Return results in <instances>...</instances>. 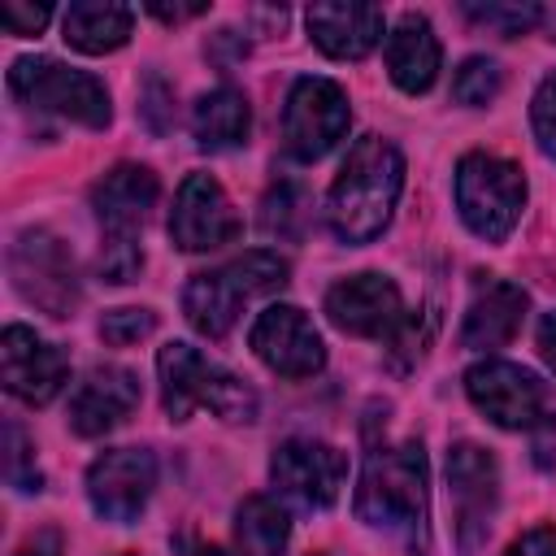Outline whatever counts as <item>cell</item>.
Here are the masks:
<instances>
[{
	"mask_svg": "<svg viewBox=\"0 0 556 556\" xmlns=\"http://www.w3.org/2000/svg\"><path fill=\"white\" fill-rule=\"evenodd\" d=\"M356 517L374 530H387L404 547H430V500H426V452L421 443L374 447L356 482Z\"/></svg>",
	"mask_w": 556,
	"mask_h": 556,
	"instance_id": "obj_1",
	"label": "cell"
},
{
	"mask_svg": "<svg viewBox=\"0 0 556 556\" xmlns=\"http://www.w3.org/2000/svg\"><path fill=\"white\" fill-rule=\"evenodd\" d=\"M400 191H404V156L387 139L365 135L348 148V161L326 195V222L343 243H369L391 222Z\"/></svg>",
	"mask_w": 556,
	"mask_h": 556,
	"instance_id": "obj_2",
	"label": "cell"
},
{
	"mask_svg": "<svg viewBox=\"0 0 556 556\" xmlns=\"http://www.w3.org/2000/svg\"><path fill=\"white\" fill-rule=\"evenodd\" d=\"M287 274H291V265H287L278 252H265V248L243 252V256H235V261L222 265V269L195 274V278L182 287V313H187V321H191L200 334L222 339V334L235 326L239 308H243L248 300H256V295H269V291H278V287H287Z\"/></svg>",
	"mask_w": 556,
	"mask_h": 556,
	"instance_id": "obj_3",
	"label": "cell"
},
{
	"mask_svg": "<svg viewBox=\"0 0 556 556\" xmlns=\"http://www.w3.org/2000/svg\"><path fill=\"white\" fill-rule=\"evenodd\" d=\"M456 208L465 217V226L486 239L500 243L508 239V230L517 226L521 208H526V178L513 161L495 156V152H469L456 165Z\"/></svg>",
	"mask_w": 556,
	"mask_h": 556,
	"instance_id": "obj_4",
	"label": "cell"
},
{
	"mask_svg": "<svg viewBox=\"0 0 556 556\" xmlns=\"http://www.w3.org/2000/svg\"><path fill=\"white\" fill-rule=\"evenodd\" d=\"M9 91L43 113H56V117H70L78 126H109L113 109H109V91L100 78L83 74V70H70L52 56H22L13 61L9 70Z\"/></svg>",
	"mask_w": 556,
	"mask_h": 556,
	"instance_id": "obj_5",
	"label": "cell"
},
{
	"mask_svg": "<svg viewBox=\"0 0 556 556\" xmlns=\"http://www.w3.org/2000/svg\"><path fill=\"white\" fill-rule=\"evenodd\" d=\"M465 391H469L473 408L504 430H539V426L556 421L552 387L513 361H478L465 374Z\"/></svg>",
	"mask_w": 556,
	"mask_h": 556,
	"instance_id": "obj_6",
	"label": "cell"
},
{
	"mask_svg": "<svg viewBox=\"0 0 556 556\" xmlns=\"http://www.w3.org/2000/svg\"><path fill=\"white\" fill-rule=\"evenodd\" d=\"M352 126V109L339 83L330 78H295L282 109V139L295 161H321Z\"/></svg>",
	"mask_w": 556,
	"mask_h": 556,
	"instance_id": "obj_7",
	"label": "cell"
},
{
	"mask_svg": "<svg viewBox=\"0 0 556 556\" xmlns=\"http://www.w3.org/2000/svg\"><path fill=\"white\" fill-rule=\"evenodd\" d=\"M9 269L17 291L39 304L52 317H70V308L78 304V278H74V256L70 248L48 235V230H26L17 235V243L9 248Z\"/></svg>",
	"mask_w": 556,
	"mask_h": 556,
	"instance_id": "obj_8",
	"label": "cell"
},
{
	"mask_svg": "<svg viewBox=\"0 0 556 556\" xmlns=\"http://www.w3.org/2000/svg\"><path fill=\"white\" fill-rule=\"evenodd\" d=\"M274 491L295 508H330L348 478V456L321 439H287L269 460Z\"/></svg>",
	"mask_w": 556,
	"mask_h": 556,
	"instance_id": "obj_9",
	"label": "cell"
},
{
	"mask_svg": "<svg viewBox=\"0 0 556 556\" xmlns=\"http://www.w3.org/2000/svg\"><path fill=\"white\" fill-rule=\"evenodd\" d=\"M447 500H452L460 552L473 556L478 543L486 539L495 504H500V473H495V456L486 447L465 439L447 452Z\"/></svg>",
	"mask_w": 556,
	"mask_h": 556,
	"instance_id": "obj_10",
	"label": "cell"
},
{
	"mask_svg": "<svg viewBox=\"0 0 556 556\" xmlns=\"http://www.w3.org/2000/svg\"><path fill=\"white\" fill-rule=\"evenodd\" d=\"M156 486V456L148 447H113L87 469V500L104 521L130 526Z\"/></svg>",
	"mask_w": 556,
	"mask_h": 556,
	"instance_id": "obj_11",
	"label": "cell"
},
{
	"mask_svg": "<svg viewBox=\"0 0 556 556\" xmlns=\"http://www.w3.org/2000/svg\"><path fill=\"white\" fill-rule=\"evenodd\" d=\"M252 352L282 378H313L326 365V343L317 326L295 304H269L248 334Z\"/></svg>",
	"mask_w": 556,
	"mask_h": 556,
	"instance_id": "obj_12",
	"label": "cell"
},
{
	"mask_svg": "<svg viewBox=\"0 0 556 556\" xmlns=\"http://www.w3.org/2000/svg\"><path fill=\"white\" fill-rule=\"evenodd\" d=\"M235 235H239V217L222 182L208 174H187L169 208V239L182 252H213L222 243H235Z\"/></svg>",
	"mask_w": 556,
	"mask_h": 556,
	"instance_id": "obj_13",
	"label": "cell"
},
{
	"mask_svg": "<svg viewBox=\"0 0 556 556\" xmlns=\"http://www.w3.org/2000/svg\"><path fill=\"white\" fill-rule=\"evenodd\" d=\"M0 374L4 387L26 400V404H48L65 378H70V361L61 356V348L43 343L35 330L26 326H4L0 334Z\"/></svg>",
	"mask_w": 556,
	"mask_h": 556,
	"instance_id": "obj_14",
	"label": "cell"
},
{
	"mask_svg": "<svg viewBox=\"0 0 556 556\" xmlns=\"http://www.w3.org/2000/svg\"><path fill=\"white\" fill-rule=\"evenodd\" d=\"M326 317L343 334H361V339L391 334L404 321L400 287L382 274H352L326 291Z\"/></svg>",
	"mask_w": 556,
	"mask_h": 556,
	"instance_id": "obj_15",
	"label": "cell"
},
{
	"mask_svg": "<svg viewBox=\"0 0 556 556\" xmlns=\"http://www.w3.org/2000/svg\"><path fill=\"white\" fill-rule=\"evenodd\" d=\"M139 378L122 365H100L91 369L74 400H70V430L83 439H100L109 430H117L135 408H139Z\"/></svg>",
	"mask_w": 556,
	"mask_h": 556,
	"instance_id": "obj_16",
	"label": "cell"
},
{
	"mask_svg": "<svg viewBox=\"0 0 556 556\" xmlns=\"http://www.w3.org/2000/svg\"><path fill=\"white\" fill-rule=\"evenodd\" d=\"M304 26L313 43L334 61H361L378 48L387 22L374 4H313L304 13Z\"/></svg>",
	"mask_w": 556,
	"mask_h": 556,
	"instance_id": "obj_17",
	"label": "cell"
},
{
	"mask_svg": "<svg viewBox=\"0 0 556 556\" xmlns=\"http://www.w3.org/2000/svg\"><path fill=\"white\" fill-rule=\"evenodd\" d=\"M156 174L148 165H113L91 187V208L104 226V235H135L148 222V208L156 204Z\"/></svg>",
	"mask_w": 556,
	"mask_h": 556,
	"instance_id": "obj_18",
	"label": "cell"
},
{
	"mask_svg": "<svg viewBox=\"0 0 556 556\" xmlns=\"http://www.w3.org/2000/svg\"><path fill=\"white\" fill-rule=\"evenodd\" d=\"M526 291L504 282V278H491L473 291L469 308H465V326H460V343L473 348V352H495L504 348L517 330H521V317H526Z\"/></svg>",
	"mask_w": 556,
	"mask_h": 556,
	"instance_id": "obj_19",
	"label": "cell"
},
{
	"mask_svg": "<svg viewBox=\"0 0 556 556\" xmlns=\"http://www.w3.org/2000/svg\"><path fill=\"white\" fill-rule=\"evenodd\" d=\"M439 39L421 13H404L387 35V74L408 96L430 91V83L439 78Z\"/></svg>",
	"mask_w": 556,
	"mask_h": 556,
	"instance_id": "obj_20",
	"label": "cell"
},
{
	"mask_svg": "<svg viewBox=\"0 0 556 556\" xmlns=\"http://www.w3.org/2000/svg\"><path fill=\"white\" fill-rule=\"evenodd\" d=\"M156 374H161V404L169 421H187L195 408H204L208 387L217 365L204 361L191 343H165L156 356Z\"/></svg>",
	"mask_w": 556,
	"mask_h": 556,
	"instance_id": "obj_21",
	"label": "cell"
},
{
	"mask_svg": "<svg viewBox=\"0 0 556 556\" xmlns=\"http://www.w3.org/2000/svg\"><path fill=\"white\" fill-rule=\"evenodd\" d=\"M130 26H135V13L126 4H104V0H78L61 17L65 43L78 48V52H87V56H100V52L122 48L130 39Z\"/></svg>",
	"mask_w": 556,
	"mask_h": 556,
	"instance_id": "obj_22",
	"label": "cell"
},
{
	"mask_svg": "<svg viewBox=\"0 0 556 556\" xmlns=\"http://www.w3.org/2000/svg\"><path fill=\"white\" fill-rule=\"evenodd\" d=\"M248 126H252V113H248L243 91H235V87H217V91H208V96L195 100L191 130H195V143H200L204 152L239 148V143L248 139Z\"/></svg>",
	"mask_w": 556,
	"mask_h": 556,
	"instance_id": "obj_23",
	"label": "cell"
},
{
	"mask_svg": "<svg viewBox=\"0 0 556 556\" xmlns=\"http://www.w3.org/2000/svg\"><path fill=\"white\" fill-rule=\"evenodd\" d=\"M287 513L265 500V495H248L235 513V539H239V556H282L287 552Z\"/></svg>",
	"mask_w": 556,
	"mask_h": 556,
	"instance_id": "obj_24",
	"label": "cell"
},
{
	"mask_svg": "<svg viewBox=\"0 0 556 556\" xmlns=\"http://www.w3.org/2000/svg\"><path fill=\"white\" fill-rule=\"evenodd\" d=\"M304 222H308V200H304V191H300L295 182H278V187L265 195V204H261V230H265V235H278V239H300Z\"/></svg>",
	"mask_w": 556,
	"mask_h": 556,
	"instance_id": "obj_25",
	"label": "cell"
},
{
	"mask_svg": "<svg viewBox=\"0 0 556 556\" xmlns=\"http://www.w3.org/2000/svg\"><path fill=\"white\" fill-rule=\"evenodd\" d=\"M500 87H504V74H500V65L486 61V56H469V61L456 70V78H452L456 104H486V100L500 96Z\"/></svg>",
	"mask_w": 556,
	"mask_h": 556,
	"instance_id": "obj_26",
	"label": "cell"
},
{
	"mask_svg": "<svg viewBox=\"0 0 556 556\" xmlns=\"http://www.w3.org/2000/svg\"><path fill=\"white\" fill-rule=\"evenodd\" d=\"M465 17L513 39V35L539 26L543 22V9H534V4H465Z\"/></svg>",
	"mask_w": 556,
	"mask_h": 556,
	"instance_id": "obj_27",
	"label": "cell"
},
{
	"mask_svg": "<svg viewBox=\"0 0 556 556\" xmlns=\"http://www.w3.org/2000/svg\"><path fill=\"white\" fill-rule=\"evenodd\" d=\"M139 269H143V252L135 243V235H104V243H100L104 282H135Z\"/></svg>",
	"mask_w": 556,
	"mask_h": 556,
	"instance_id": "obj_28",
	"label": "cell"
},
{
	"mask_svg": "<svg viewBox=\"0 0 556 556\" xmlns=\"http://www.w3.org/2000/svg\"><path fill=\"white\" fill-rule=\"evenodd\" d=\"M156 330V317L148 308H113L100 317V339L113 348H130L139 339H148Z\"/></svg>",
	"mask_w": 556,
	"mask_h": 556,
	"instance_id": "obj_29",
	"label": "cell"
},
{
	"mask_svg": "<svg viewBox=\"0 0 556 556\" xmlns=\"http://www.w3.org/2000/svg\"><path fill=\"white\" fill-rule=\"evenodd\" d=\"M4 473L17 491H39V469L30 465V443L17 421L4 426Z\"/></svg>",
	"mask_w": 556,
	"mask_h": 556,
	"instance_id": "obj_30",
	"label": "cell"
},
{
	"mask_svg": "<svg viewBox=\"0 0 556 556\" xmlns=\"http://www.w3.org/2000/svg\"><path fill=\"white\" fill-rule=\"evenodd\" d=\"M530 122H534V139L547 156H556V70L539 83L534 100H530Z\"/></svg>",
	"mask_w": 556,
	"mask_h": 556,
	"instance_id": "obj_31",
	"label": "cell"
},
{
	"mask_svg": "<svg viewBox=\"0 0 556 556\" xmlns=\"http://www.w3.org/2000/svg\"><path fill=\"white\" fill-rule=\"evenodd\" d=\"M52 9L48 4H22V0H4L0 4V22L9 35H39L48 26Z\"/></svg>",
	"mask_w": 556,
	"mask_h": 556,
	"instance_id": "obj_32",
	"label": "cell"
},
{
	"mask_svg": "<svg viewBox=\"0 0 556 556\" xmlns=\"http://www.w3.org/2000/svg\"><path fill=\"white\" fill-rule=\"evenodd\" d=\"M504 556H556V530L552 526H539V530L521 534Z\"/></svg>",
	"mask_w": 556,
	"mask_h": 556,
	"instance_id": "obj_33",
	"label": "cell"
},
{
	"mask_svg": "<svg viewBox=\"0 0 556 556\" xmlns=\"http://www.w3.org/2000/svg\"><path fill=\"white\" fill-rule=\"evenodd\" d=\"M165 100H169L165 83H161V78H148V87H143V117L152 122V130H165V126H169V122H165Z\"/></svg>",
	"mask_w": 556,
	"mask_h": 556,
	"instance_id": "obj_34",
	"label": "cell"
},
{
	"mask_svg": "<svg viewBox=\"0 0 556 556\" xmlns=\"http://www.w3.org/2000/svg\"><path fill=\"white\" fill-rule=\"evenodd\" d=\"M204 9L208 4H148V13L161 22H187V17H200Z\"/></svg>",
	"mask_w": 556,
	"mask_h": 556,
	"instance_id": "obj_35",
	"label": "cell"
},
{
	"mask_svg": "<svg viewBox=\"0 0 556 556\" xmlns=\"http://www.w3.org/2000/svg\"><path fill=\"white\" fill-rule=\"evenodd\" d=\"M17 556H61V534H56V530H43V534H35Z\"/></svg>",
	"mask_w": 556,
	"mask_h": 556,
	"instance_id": "obj_36",
	"label": "cell"
},
{
	"mask_svg": "<svg viewBox=\"0 0 556 556\" xmlns=\"http://www.w3.org/2000/svg\"><path fill=\"white\" fill-rule=\"evenodd\" d=\"M539 352H543V361L556 369V313H547V317L539 321Z\"/></svg>",
	"mask_w": 556,
	"mask_h": 556,
	"instance_id": "obj_37",
	"label": "cell"
},
{
	"mask_svg": "<svg viewBox=\"0 0 556 556\" xmlns=\"http://www.w3.org/2000/svg\"><path fill=\"white\" fill-rule=\"evenodd\" d=\"M191 556H230V552L217 547V543H200V547H191Z\"/></svg>",
	"mask_w": 556,
	"mask_h": 556,
	"instance_id": "obj_38",
	"label": "cell"
},
{
	"mask_svg": "<svg viewBox=\"0 0 556 556\" xmlns=\"http://www.w3.org/2000/svg\"><path fill=\"white\" fill-rule=\"evenodd\" d=\"M543 26L552 30V39H556V9H543Z\"/></svg>",
	"mask_w": 556,
	"mask_h": 556,
	"instance_id": "obj_39",
	"label": "cell"
}]
</instances>
